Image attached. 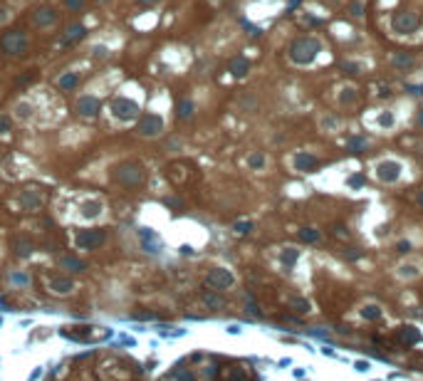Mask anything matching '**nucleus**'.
Segmentation results:
<instances>
[{"label": "nucleus", "mask_w": 423, "mask_h": 381, "mask_svg": "<svg viewBox=\"0 0 423 381\" xmlns=\"http://www.w3.org/2000/svg\"><path fill=\"white\" fill-rule=\"evenodd\" d=\"M33 250H35V243H33L30 238H25V235H15V238H13V253H15V255L28 258Z\"/></svg>", "instance_id": "22"}, {"label": "nucleus", "mask_w": 423, "mask_h": 381, "mask_svg": "<svg viewBox=\"0 0 423 381\" xmlns=\"http://www.w3.org/2000/svg\"><path fill=\"white\" fill-rule=\"evenodd\" d=\"M319 52H322V42H319L317 38H312V35H305V38L292 40V45H290V50H287V57H290L292 65L307 67V65H312V62L317 60Z\"/></svg>", "instance_id": "5"}, {"label": "nucleus", "mask_w": 423, "mask_h": 381, "mask_svg": "<svg viewBox=\"0 0 423 381\" xmlns=\"http://www.w3.org/2000/svg\"><path fill=\"white\" fill-rule=\"evenodd\" d=\"M366 139L364 136H349L346 139V149L351 151V153H361V151H366Z\"/></svg>", "instance_id": "28"}, {"label": "nucleus", "mask_w": 423, "mask_h": 381, "mask_svg": "<svg viewBox=\"0 0 423 381\" xmlns=\"http://www.w3.org/2000/svg\"><path fill=\"white\" fill-rule=\"evenodd\" d=\"M79 82H82L79 72H75V70H65V72H60V75L55 77V89H57V92H62V94H72V92H77V89H79Z\"/></svg>", "instance_id": "13"}, {"label": "nucleus", "mask_w": 423, "mask_h": 381, "mask_svg": "<svg viewBox=\"0 0 423 381\" xmlns=\"http://www.w3.org/2000/svg\"><path fill=\"white\" fill-rule=\"evenodd\" d=\"M57 263H60V267L65 272H82V270H87V263L79 260V258H75V255H62Z\"/></svg>", "instance_id": "23"}, {"label": "nucleus", "mask_w": 423, "mask_h": 381, "mask_svg": "<svg viewBox=\"0 0 423 381\" xmlns=\"http://www.w3.org/2000/svg\"><path fill=\"white\" fill-rule=\"evenodd\" d=\"M265 163H268V158H265V153H263V151H253V153H248V168H250V171H263V168H265Z\"/></svg>", "instance_id": "27"}, {"label": "nucleus", "mask_w": 423, "mask_h": 381, "mask_svg": "<svg viewBox=\"0 0 423 381\" xmlns=\"http://www.w3.org/2000/svg\"><path fill=\"white\" fill-rule=\"evenodd\" d=\"M50 290L57 292V295H70V292L75 290V280H72L70 275H55V277L50 280Z\"/></svg>", "instance_id": "21"}, {"label": "nucleus", "mask_w": 423, "mask_h": 381, "mask_svg": "<svg viewBox=\"0 0 423 381\" xmlns=\"http://www.w3.org/2000/svg\"><path fill=\"white\" fill-rule=\"evenodd\" d=\"M173 116L178 121H191L195 116V102L191 97H178L173 104Z\"/></svg>", "instance_id": "16"}, {"label": "nucleus", "mask_w": 423, "mask_h": 381, "mask_svg": "<svg viewBox=\"0 0 423 381\" xmlns=\"http://www.w3.org/2000/svg\"><path fill=\"white\" fill-rule=\"evenodd\" d=\"M240 107H243L245 112H255V109H258V99H255L253 94H243V97H240Z\"/></svg>", "instance_id": "34"}, {"label": "nucleus", "mask_w": 423, "mask_h": 381, "mask_svg": "<svg viewBox=\"0 0 423 381\" xmlns=\"http://www.w3.org/2000/svg\"><path fill=\"white\" fill-rule=\"evenodd\" d=\"M339 104H342V107L356 104V89H354V87H344V89L339 92Z\"/></svg>", "instance_id": "30"}, {"label": "nucleus", "mask_w": 423, "mask_h": 381, "mask_svg": "<svg viewBox=\"0 0 423 381\" xmlns=\"http://www.w3.org/2000/svg\"><path fill=\"white\" fill-rule=\"evenodd\" d=\"M228 332H231V334H240V327H238V324H231Z\"/></svg>", "instance_id": "47"}, {"label": "nucleus", "mask_w": 423, "mask_h": 381, "mask_svg": "<svg viewBox=\"0 0 423 381\" xmlns=\"http://www.w3.org/2000/svg\"><path fill=\"white\" fill-rule=\"evenodd\" d=\"M168 376H171L173 381H193V371L186 366V361L173 364V366H171V371H168Z\"/></svg>", "instance_id": "25"}, {"label": "nucleus", "mask_w": 423, "mask_h": 381, "mask_svg": "<svg viewBox=\"0 0 423 381\" xmlns=\"http://www.w3.org/2000/svg\"><path fill=\"white\" fill-rule=\"evenodd\" d=\"M406 92H411L413 97H423V84H408Z\"/></svg>", "instance_id": "45"}, {"label": "nucleus", "mask_w": 423, "mask_h": 381, "mask_svg": "<svg viewBox=\"0 0 423 381\" xmlns=\"http://www.w3.org/2000/svg\"><path fill=\"white\" fill-rule=\"evenodd\" d=\"M102 112H104V102H102V97H97V94H92V92L79 94L77 102H75V114H77L79 119H89V121H92V119H99Z\"/></svg>", "instance_id": "8"}, {"label": "nucleus", "mask_w": 423, "mask_h": 381, "mask_svg": "<svg viewBox=\"0 0 423 381\" xmlns=\"http://www.w3.org/2000/svg\"><path fill=\"white\" fill-rule=\"evenodd\" d=\"M13 126H15V121H13L10 112H0V134H10Z\"/></svg>", "instance_id": "32"}, {"label": "nucleus", "mask_w": 423, "mask_h": 381, "mask_svg": "<svg viewBox=\"0 0 423 381\" xmlns=\"http://www.w3.org/2000/svg\"><path fill=\"white\" fill-rule=\"evenodd\" d=\"M163 3V0H136V5L139 8H146V10H151V8H158Z\"/></svg>", "instance_id": "42"}, {"label": "nucleus", "mask_w": 423, "mask_h": 381, "mask_svg": "<svg viewBox=\"0 0 423 381\" xmlns=\"http://www.w3.org/2000/svg\"><path fill=\"white\" fill-rule=\"evenodd\" d=\"M342 70L349 75H361V65H356V62H342Z\"/></svg>", "instance_id": "40"}, {"label": "nucleus", "mask_w": 423, "mask_h": 381, "mask_svg": "<svg viewBox=\"0 0 423 381\" xmlns=\"http://www.w3.org/2000/svg\"><path fill=\"white\" fill-rule=\"evenodd\" d=\"M317 166H319V158H317L314 153H309V151H297V153L292 156V168L300 171V173L314 171Z\"/></svg>", "instance_id": "17"}, {"label": "nucleus", "mask_w": 423, "mask_h": 381, "mask_svg": "<svg viewBox=\"0 0 423 381\" xmlns=\"http://www.w3.org/2000/svg\"><path fill=\"white\" fill-rule=\"evenodd\" d=\"M297 258H300V250H297V248H285V250H282V255H280V260H282V265H285L287 270H290V267H295Z\"/></svg>", "instance_id": "29"}, {"label": "nucleus", "mask_w": 423, "mask_h": 381, "mask_svg": "<svg viewBox=\"0 0 423 381\" xmlns=\"http://www.w3.org/2000/svg\"><path fill=\"white\" fill-rule=\"evenodd\" d=\"M226 381H248V371L243 366H231L226 369Z\"/></svg>", "instance_id": "31"}, {"label": "nucleus", "mask_w": 423, "mask_h": 381, "mask_svg": "<svg viewBox=\"0 0 423 381\" xmlns=\"http://www.w3.org/2000/svg\"><path fill=\"white\" fill-rule=\"evenodd\" d=\"M35 112H38V107H35L28 97L15 99L13 107H10V116H13L15 124H30V121L35 119Z\"/></svg>", "instance_id": "11"}, {"label": "nucleus", "mask_w": 423, "mask_h": 381, "mask_svg": "<svg viewBox=\"0 0 423 381\" xmlns=\"http://www.w3.org/2000/svg\"><path fill=\"white\" fill-rule=\"evenodd\" d=\"M376 178L381 183H396L401 178V163L398 161H391V158L376 163Z\"/></svg>", "instance_id": "14"}, {"label": "nucleus", "mask_w": 423, "mask_h": 381, "mask_svg": "<svg viewBox=\"0 0 423 381\" xmlns=\"http://www.w3.org/2000/svg\"><path fill=\"white\" fill-rule=\"evenodd\" d=\"M60 8L70 15H79L89 8V0H60Z\"/></svg>", "instance_id": "24"}, {"label": "nucleus", "mask_w": 423, "mask_h": 381, "mask_svg": "<svg viewBox=\"0 0 423 381\" xmlns=\"http://www.w3.org/2000/svg\"><path fill=\"white\" fill-rule=\"evenodd\" d=\"M233 282H235V277L226 267H213V270H208V275H205V285L210 290H228V287H233Z\"/></svg>", "instance_id": "12"}, {"label": "nucleus", "mask_w": 423, "mask_h": 381, "mask_svg": "<svg viewBox=\"0 0 423 381\" xmlns=\"http://www.w3.org/2000/svg\"><path fill=\"white\" fill-rule=\"evenodd\" d=\"M233 228H235L238 235H248V233L253 230V223H250V221H240V223H235Z\"/></svg>", "instance_id": "38"}, {"label": "nucleus", "mask_w": 423, "mask_h": 381, "mask_svg": "<svg viewBox=\"0 0 423 381\" xmlns=\"http://www.w3.org/2000/svg\"><path fill=\"white\" fill-rule=\"evenodd\" d=\"M300 238H302L305 243H317V240H319V233H317L314 228H302V230H300Z\"/></svg>", "instance_id": "35"}, {"label": "nucleus", "mask_w": 423, "mask_h": 381, "mask_svg": "<svg viewBox=\"0 0 423 381\" xmlns=\"http://www.w3.org/2000/svg\"><path fill=\"white\" fill-rule=\"evenodd\" d=\"M107 238H109V233L104 228H79L72 235L75 248H79V250H97L107 243Z\"/></svg>", "instance_id": "7"}, {"label": "nucleus", "mask_w": 423, "mask_h": 381, "mask_svg": "<svg viewBox=\"0 0 423 381\" xmlns=\"http://www.w3.org/2000/svg\"><path fill=\"white\" fill-rule=\"evenodd\" d=\"M388 62L396 72H411L416 67V55L413 52H393Z\"/></svg>", "instance_id": "20"}, {"label": "nucleus", "mask_w": 423, "mask_h": 381, "mask_svg": "<svg viewBox=\"0 0 423 381\" xmlns=\"http://www.w3.org/2000/svg\"><path fill=\"white\" fill-rule=\"evenodd\" d=\"M33 42H30V33L23 28H8L3 35H0V52L10 60H23L28 57Z\"/></svg>", "instance_id": "3"}, {"label": "nucleus", "mask_w": 423, "mask_h": 381, "mask_svg": "<svg viewBox=\"0 0 423 381\" xmlns=\"http://www.w3.org/2000/svg\"><path fill=\"white\" fill-rule=\"evenodd\" d=\"M411 250V243L408 240H401L398 245H396V253H408Z\"/></svg>", "instance_id": "46"}, {"label": "nucleus", "mask_w": 423, "mask_h": 381, "mask_svg": "<svg viewBox=\"0 0 423 381\" xmlns=\"http://www.w3.org/2000/svg\"><path fill=\"white\" fill-rule=\"evenodd\" d=\"M205 379H216L218 376V366L216 364H208V366H203V371H200Z\"/></svg>", "instance_id": "41"}, {"label": "nucleus", "mask_w": 423, "mask_h": 381, "mask_svg": "<svg viewBox=\"0 0 423 381\" xmlns=\"http://www.w3.org/2000/svg\"><path fill=\"white\" fill-rule=\"evenodd\" d=\"M418 25H421V18L413 10H396L393 18H391V28L398 35H411V33L418 30Z\"/></svg>", "instance_id": "9"}, {"label": "nucleus", "mask_w": 423, "mask_h": 381, "mask_svg": "<svg viewBox=\"0 0 423 381\" xmlns=\"http://www.w3.org/2000/svg\"><path fill=\"white\" fill-rule=\"evenodd\" d=\"M364 317H369V319H379V317H381V309H379L376 305H369V307L364 309Z\"/></svg>", "instance_id": "43"}, {"label": "nucleus", "mask_w": 423, "mask_h": 381, "mask_svg": "<svg viewBox=\"0 0 423 381\" xmlns=\"http://www.w3.org/2000/svg\"><path fill=\"white\" fill-rule=\"evenodd\" d=\"M337 126H339V119H337V116H324V119H322V129L334 131Z\"/></svg>", "instance_id": "39"}, {"label": "nucleus", "mask_w": 423, "mask_h": 381, "mask_svg": "<svg viewBox=\"0 0 423 381\" xmlns=\"http://www.w3.org/2000/svg\"><path fill=\"white\" fill-rule=\"evenodd\" d=\"M393 121H396V119H393V114H391V112H384V114L379 116V126H381V129H391V126H393Z\"/></svg>", "instance_id": "36"}, {"label": "nucleus", "mask_w": 423, "mask_h": 381, "mask_svg": "<svg viewBox=\"0 0 423 381\" xmlns=\"http://www.w3.org/2000/svg\"><path fill=\"white\" fill-rule=\"evenodd\" d=\"M13 282L15 285H30V277H28V272H13Z\"/></svg>", "instance_id": "44"}, {"label": "nucleus", "mask_w": 423, "mask_h": 381, "mask_svg": "<svg viewBox=\"0 0 423 381\" xmlns=\"http://www.w3.org/2000/svg\"><path fill=\"white\" fill-rule=\"evenodd\" d=\"M290 305H292L297 312H309V302H307V300H302V297H292V300H290Z\"/></svg>", "instance_id": "37"}, {"label": "nucleus", "mask_w": 423, "mask_h": 381, "mask_svg": "<svg viewBox=\"0 0 423 381\" xmlns=\"http://www.w3.org/2000/svg\"><path fill=\"white\" fill-rule=\"evenodd\" d=\"M112 181L121 188H144L149 181V168L141 158H121L112 166Z\"/></svg>", "instance_id": "1"}, {"label": "nucleus", "mask_w": 423, "mask_h": 381, "mask_svg": "<svg viewBox=\"0 0 423 381\" xmlns=\"http://www.w3.org/2000/svg\"><path fill=\"white\" fill-rule=\"evenodd\" d=\"M87 35H89V28H87L82 20H72V23L65 28V33L60 35V45H62V47H75V45H79L82 40H87Z\"/></svg>", "instance_id": "10"}, {"label": "nucleus", "mask_w": 423, "mask_h": 381, "mask_svg": "<svg viewBox=\"0 0 423 381\" xmlns=\"http://www.w3.org/2000/svg\"><path fill=\"white\" fill-rule=\"evenodd\" d=\"M200 302H203L205 307H210V309H218V307L226 305V300L218 295V290H205V292L200 295Z\"/></svg>", "instance_id": "26"}, {"label": "nucleus", "mask_w": 423, "mask_h": 381, "mask_svg": "<svg viewBox=\"0 0 423 381\" xmlns=\"http://www.w3.org/2000/svg\"><path fill=\"white\" fill-rule=\"evenodd\" d=\"M418 126H423V112L418 114Z\"/></svg>", "instance_id": "50"}, {"label": "nucleus", "mask_w": 423, "mask_h": 381, "mask_svg": "<svg viewBox=\"0 0 423 381\" xmlns=\"http://www.w3.org/2000/svg\"><path fill=\"white\" fill-rule=\"evenodd\" d=\"M18 201H20V208H23V211H28V213H35V211H40V208H42V193H40V190H35V188H25V190H20Z\"/></svg>", "instance_id": "15"}, {"label": "nucleus", "mask_w": 423, "mask_h": 381, "mask_svg": "<svg viewBox=\"0 0 423 381\" xmlns=\"http://www.w3.org/2000/svg\"><path fill=\"white\" fill-rule=\"evenodd\" d=\"M107 112L109 116L116 121V124H136V119L141 116L144 107L139 99L129 97V94H114L107 104Z\"/></svg>", "instance_id": "2"}, {"label": "nucleus", "mask_w": 423, "mask_h": 381, "mask_svg": "<svg viewBox=\"0 0 423 381\" xmlns=\"http://www.w3.org/2000/svg\"><path fill=\"white\" fill-rule=\"evenodd\" d=\"M416 203H418V208L423 211V190H421V193H418V198H416Z\"/></svg>", "instance_id": "48"}, {"label": "nucleus", "mask_w": 423, "mask_h": 381, "mask_svg": "<svg viewBox=\"0 0 423 381\" xmlns=\"http://www.w3.org/2000/svg\"><path fill=\"white\" fill-rule=\"evenodd\" d=\"M228 72H231V77H235V79H245V77L250 75V60H248L245 55L231 57V60H228Z\"/></svg>", "instance_id": "18"}, {"label": "nucleus", "mask_w": 423, "mask_h": 381, "mask_svg": "<svg viewBox=\"0 0 423 381\" xmlns=\"http://www.w3.org/2000/svg\"><path fill=\"white\" fill-rule=\"evenodd\" d=\"M28 20L35 30H52L60 23V5L55 0H38L28 10Z\"/></svg>", "instance_id": "4"}, {"label": "nucleus", "mask_w": 423, "mask_h": 381, "mask_svg": "<svg viewBox=\"0 0 423 381\" xmlns=\"http://www.w3.org/2000/svg\"><path fill=\"white\" fill-rule=\"evenodd\" d=\"M356 369H359V371H366V369H369V364H364V361H359V364H356Z\"/></svg>", "instance_id": "49"}, {"label": "nucleus", "mask_w": 423, "mask_h": 381, "mask_svg": "<svg viewBox=\"0 0 423 381\" xmlns=\"http://www.w3.org/2000/svg\"><path fill=\"white\" fill-rule=\"evenodd\" d=\"M349 15L361 18L364 15V0H349Z\"/></svg>", "instance_id": "33"}, {"label": "nucleus", "mask_w": 423, "mask_h": 381, "mask_svg": "<svg viewBox=\"0 0 423 381\" xmlns=\"http://www.w3.org/2000/svg\"><path fill=\"white\" fill-rule=\"evenodd\" d=\"M79 213H82L84 221H97L104 213V203L99 198H87V201L79 203Z\"/></svg>", "instance_id": "19"}, {"label": "nucleus", "mask_w": 423, "mask_h": 381, "mask_svg": "<svg viewBox=\"0 0 423 381\" xmlns=\"http://www.w3.org/2000/svg\"><path fill=\"white\" fill-rule=\"evenodd\" d=\"M134 134L141 136V139H161L166 134V119H163V114L161 112H154V109H144L141 116L134 124Z\"/></svg>", "instance_id": "6"}]
</instances>
